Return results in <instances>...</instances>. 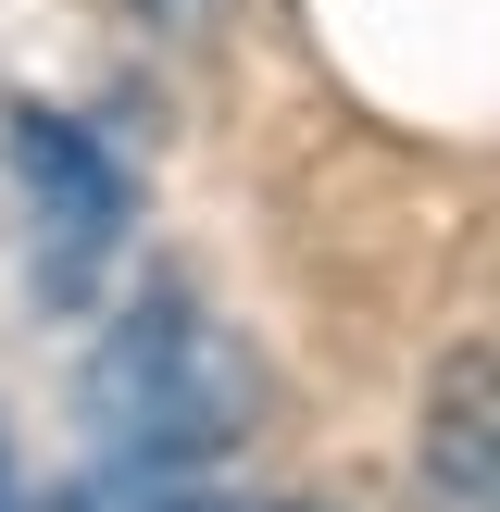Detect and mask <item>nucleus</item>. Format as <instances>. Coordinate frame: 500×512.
Listing matches in <instances>:
<instances>
[{
    "mask_svg": "<svg viewBox=\"0 0 500 512\" xmlns=\"http://www.w3.org/2000/svg\"><path fill=\"white\" fill-rule=\"evenodd\" d=\"M250 363L225 350V325H200L188 300H138L113 338L88 350V425L113 463H213L250 438Z\"/></svg>",
    "mask_w": 500,
    "mask_h": 512,
    "instance_id": "nucleus-1",
    "label": "nucleus"
},
{
    "mask_svg": "<svg viewBox=\"0 0 500 512\" xmlns=\"http://www.w3.org/2000/svg\"><path fill=\"white\" fill-rule=\"evenodd\" d=\"M13 175L50 213V300H75L88 263L125 238V163L88 138V125H63V113H13Z\"/></svg>",
    "mask_w": 500,
    "mask_h": 512,
    "instance_id": "nucleus-2",
    "label": "nucleus"
},
{
    "mask_svg": "<svg viewBox=\"0 0 500 512\" xmlns=\"http://www.w3.org/2000/svg\"><path fill=\"white\" fill-rule=\"evenodd\" d=\"M413 500L425 512H500V350L438 375L425 438H413Z\"/></svg>",
    "mask_w": 500,
    "mask_h": 512,
    "instance_id": "nucleus-3",
    "label": "nucleus"
},
{
    "mask_svg": "<svg viewBox=\"0 0 500 512\" xmlns=\"http://www.w3.org/2000/svg\"><path fill=\"white\" fill-rule=\"evenodd\" d=\"M125 13H138V25H200L213 0H125Z\"/></svg>",
    "mask_w": 500,
    "mask_h": 512,
    "instance_id": "nucleus-4",
    "label": "nucleus"
},
{
    "mask_svg": "<svg viewBox=\"0 0 500 512\" xmlns=\"http://www.w3.org/2000/svg\"><path fill=\"white\" fill-rule=\"evenodd\" d=\"M0 512H25V475H13V438H0Z\"/></svg>",
    "mask_w": 500,
    "mask_h": 512,
    "instance_id": "nucleus-5",
    "label": "nucleus"
},
{
    "mask_svg": "<svg viewBox=\"0 0 500 512\" xmlns=\"http://www.w3.org/2000/svg\"><path fill=\"white\" fill-rule=\"evenodd\" d=\"M175 512H213V500H175Z\"/></svg>",
    "mask_w": 500,
    "mask_h": 512,
    "instance_id": "nucleus-6",
    "label": "nucleus"
}]
</instances>
